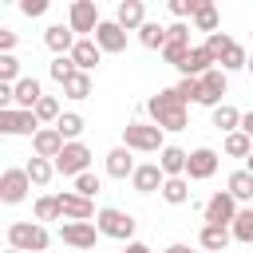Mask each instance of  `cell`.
I'll list each match as a JSON object with an SVG mask.
<instances>
[{"label": "cell", "mask_w": 253, "mask_h": 253, "mask_svg": "<svg viewBox=\"0 0 253 253\" xmlns=\"http://www.w3.org/2000/svg\"><path fill=\"white\" fill-rule=\"evenodd\" d=\"M146 115H150V123H154V126H162V130H186V123H190L186 99H182L174 87H166V91L150 95V99H146Z\"/></svg>", "instance_id": "1"}, {"label": "cell", "mask_w": 253, "mask_h": 253, "mask_svg": "<svg viewBox=\"0 0 253 253\" xmlns=\"http://www.w3.org/2000/svg\"><path fill=\"white\" fill-rule=\"evenodd\" d=\"M233 43H237L233 36H225V32H213V36H206V43H202V47H206V51L213 55V63H221V55H225V51H229Z\"/></svg>", "instance_id": "36"}, {"label": "cell", "mask_w": 253, "mask_h": 253, "mask_svg": "<svg viewBox=\"0 0 253 253\" xmlns=\"http://www.w3.org/2000/svg\"><path fill=\"white\" fill-rule=\"evenodd\" d=\"M40 119L36 111H0V134H32L36 138Z\"/></svg>", "instance_id": "13"}, {"label": "cell", "mask_w": 253, "mask_h": 253, "mask_svg": "<svg viewBox=\"0 0 253 253\" xmlns=\"http://www.w3.org/2000/svg\"><path fill=\"white\" fill-rule=\"evenodd\" d=\"M83 115H75V111H63L59 115V123H55V130L63 134V142H79V134H83Z\"/></svg>", "instance_id": "29"}, {"label": "cell", "mask_w": 253, "mask_h": 253, "mask_svg": "<svg viewBox=\"0 0 253 253\" xmlns=\"http://www.w3.org/2000/svg\"><path fill=\"white\" fill-rule=\"evenodd\" d=\"M63 95H67V99H87V95H91V75H87V71H75V75L63 83Z\"/></svg>", "instance_id": "38"}, {"label": "cell", "mask_w": 253, "mask_h": 253, "mask_svg": "<svg viewBox=\"0 0 253 253\" xmlns=\"http://www.w3.org/2000/svg\"><path fill=\"white\" fill-rule=\"evenodd\" d=\"M134 170H138V162H134V150H126V146H115V150H107V174L111 178H134Z\"/></svg>", "instance_id": "18"}, {"label": "cell", "mask_w": 253, "mask_h": 253, "mask_svg": "<svg viewBox=\"0 0 253 253\" xmlns=\"http://www.w3.org/2000/svg\"><path fill=\"white\" fill-rule=\"evenodd\" d=\"M43 43H47L55 55H71V47L79 43V36L71 32V24H51V28L43 32Z\"/></svg>", "instance_id": "19"}, {"label": "cell", "mask_w": 253, "mask_h": 253, "mask_svg": "<svg viewBox=\"0 0 253 253\" xmlns=\"http://www.w3.org/2000/svg\"><path fill=\"white\" fill-rule=\"evenodd\" d=\"M99 59H103V51H99L95 40H79V43L71 47V63H75L79 71H87V75H91V67H95Z\"/></svg>", "instance_id": "23"}, {"label": "cell", "mask_w": 253, "mask_h": 253, "mask_svg": "<svg viewBox=\"0 0 253 253\" xmlns=\"http://www.w3.org/2000/svg\"><path fill=\"white\" fill-rule=\"evenodd\" d=\"M47 245H51V233H47L40 221H12V225H8V249L43 253Z\"/></svg>", "instance_id": "3"}, {"label": "cell", "mask_w": 253, "mask_h": 253, "mask_svg": "<svg viewBox=\"0 0 253 253\" xmlns=\"http://www.w3.org/2000/svg\"><path fill=\"white\" fill-rule=\"evenodd\" d=\"M138 40H142V47H150V51H162V47H166V24H154V20H146V24H142V32H138Z\"/></svg>", "instance_id": "32"}, {"label": "cell", "mask_w": 253, "mask_h": 253, "mask_svg": "<svg viewBox=\"0 0 253 253\" xmlns=\"http://www.w3.org/2000/svg\"><path fill=\"white\" fill-rule=\"evenodd\" d=\"M198 4H202V0H170L166 8H170V16H174V20H182V24H186V16L194 20V12H198Z\"/></svg>", "instance_id": "42"}, {"label": "cell", "mask_w": 253, "mask_h": 253, "mask_svg": "<svg viewBox=\"0 0 253 253\" xmlns=\"http://www.w3.org/2000/svg\"><path fill=\"white\" fill-rule=\"evenodd\" d=\"M186 162H190V150L170 146V142H166V150L158 154V166H162L166 178H186Z\"/></svg>", "instance_id": "21"}, {"label": "cell", "mask_w": 253, "mask_h": 253, "mask_svg": "<svg viewBox=\"0 0 253 253\" xmlns=\"http://www.w3.org/2000/svg\"><path fill=\"white\" fill-rule=\"evenodd\" d=\"M8 253H20V249H8Z\"/></svg>", "instance_id": "53"}, {"label": "cell", "mask_w": 253, "mask_h": 253, "mask_svg": "<svg viewBox=\"0 0 253 253\" xmlns=\"http://www.w3.org/2000/svg\"><path fill=\"white\" fill-rule=\"evenodd\" d=\"M194 28L206 32V36L221 32V28H217V4H213V0H202V4H198V12H194Z\"/></svg>", "instance_id": "26"}, {"label": "cell", "mask_w": 253, "mask_h": 253, "mask_svg": "<svg viewBox=\"0 0 253 253\" xmlns=\"http://www.w3.org/2000/svg\"><path fill=\"white\" fill-rule=\"evenodd\" d=\"M221 150H225L229 158H249V154H253V138H249L245 130H233V134H225Z\"/></svg>", "instance_id": "30"}, {"label": "cell", "mask_w": 253, "mask_h": 253, "mask_svg": "<svg viewBox=\"0 0 253 253\" xmlns=\"http://www.w3.org/2000/svg\"><path fill=\"white\" fill-rule=\"evenodd\" d=\"M12 47H16V32L0 28V55H12Z\"/></svg>", "instance_id": "47"}, {"label": "cell", "mask_w": 253, "mask_h": 253, "mask_svg": "<svg viewBox=\"0 0 253 253\" xmlns=\"http://www.w3.org/2000/svg\"><path fill=\"white\" fill-rule=\"evenodd\" d=\"M198 83H202V99H198V103H202V107H210V111H213V107H221V95L229 91V75H225L221 67H213V71H206Z\"/></svg>", "instance_id": "12"}, {"label": "cell", "mask_w": 253, "mask_h": 253, "mask_svg": "<svg viewBox=\"0 0 253 253\" xmlns=\"http://www.w3.org/2000/svg\"><path fill=\"white\" fill-rule=\"evenodd\" d=\"M130 186L138 190V194H162V186H166V174H162V166L158 162H138V170H134V178H130Z\"/></svg>", "instance_id": "16"}, {"label": "cell", "mask_w": 253, "mask_h": 253, "mask_svg": "<svg viewBox=\"0 0 253 253\" xmlns=\"http://www.w3.org/2000/svg\"><path fill=\"white\" fill-rule=\"evenodd\" d=\"M20 59L16 55H0V83H20Z\"/></svg>", "instance_id": "41"}, {"label": "cell", "mask_w": 253, "mask_h": 253, "mask_svg": "<svg viewBox=\"0 0 253 253\" xmlns=\"http://www.w3.org/2000/svg\"><path fill=\"white\" fill-rule=\"evenodd\" d=\"M217 63H213V55L206 51V47H190V55H186V63L178 67L182 71V79H202L206 71H213Z\"/></svg>", "instance_id": "20"}, {"label": "cell", "mask_w": 253, "mask_h": 253, "mask_svg": "<svg viewBox=\"0 0 253 253\" xmlns=\"http://www.w3.org/2000/svg\"><path fill=\"white\" fill-rule=\"evenodd\" d=\"M213 126H217L221 134H233V130H241V111H237V107H229V103L213 107Z\"/></svg>", "instance_id": "27"}, {"label": "cell", "mask_w": 253, "mask_h": 253, "mask_svg": "<svg viewBox=\"0 0 253 253\" xmlns=\"http://www.w3.org/2000/svg\"><path fill=\"white\" fill-rule=\"evenodd\" d=\"M95 43H99V51H107V55H119V51H126V32L115 24V20H103L99 28H95V36H91Z\"/></svg>", "instance_id": "14"}, {"label": "cell", "mask_w": 253, "mask_h": 253, "mask_svg": "<svg viewBox=\"0 0 253 253\" xmlns=\"http://www.w3.org/2000/svg\"><path fill=\"white\" fill-rule=\"evenodd\" d=\"M87 166H91V146L87 142H67L63 154L55 158V174H63V178H79V174H87Z\"/></svg>", "instance_id": "6"}, {"label": "cell", "mask_w": 253, "mask_h": 253, "mask_svg": "<svg viewBox=\"0 0 253 253\" xmlns=\"http://www.w3.org/2000/svg\"><path fill=\"white\" fill-rule=\"evenodd\" d=\"M63 213H59V198L55 194H43V198H36V221L43 225V221H59Z\"/></svg>", "instance_id": "35"}, {"label": "cell", "mask_w": 253, "mask_h": 253, "mask_svg": "<svg viewBox=\"0 0 253 253\" xmlns=\"http://www.w3.org/2000/svg\"><path fill=\"white\" fill-rule=\"evenodd\" d=\"M237 198L229 194V190H217L206 206H202V217H206V225H233V217H237Z\"/></svg>", "instance_id": "8"}, {"label": "cell", "mask_w": 253, "mask_h": 253, "mask_svg": "<svg viewBox=\"0 0 253 253\" xmlns=\"http://www.w3.org/2000/svg\"><path fill=\"white\" fill-rule=\"evenodd\" d=\"M99 190H103V178H99V174H91V170H87V174H79V178H75V194L95 198Z\"/></svg>", "instance_id": "40"}, {"label": "cell", "mask_w": 253, "mask_h": 253, "mask_svg": "<svg viewBox=\"0 0 253 253\" xmlns=\"http://www.w3.org/2000/svg\"><path fill=\"white\" fill-rule=\"evenodd\" d=\"M166 253H194L190 245H182V241H174V245H166Z\"/></svg>", "instance_id": "50"}, {"label": "cell", "mask_w": 253, "mask_h": 253, "mask_svg": "<svg viewBox=\"0 0 253 253\" xmlns=\"http://www.w3.org/2000/svg\"><path fill=\"white\" fill-rule=\"evenodd\" d=\"M95 225H99V233L103 237H111V241H134V217L126 213V210H115V206H107V210H99V217H95Z\"/></svg>", "instance_id": "4"}, {"label": "cell", "mask_w": 253, "mask_h": 253, "mask_svg": "<svg viewBox=\"0 0 253 253\" xmlns=\"http://www.w3.org/2000/svg\"><path fill=\"white\" fill-rule=\"evenodd\" d=\"M63 146H67V142H63V134H59L55 126H40L36 138H32V154H36V158H51V162H55V158L63 154Z\"/></svg>", "instance_id": "15"}, {"label": "cell", "mask_w": 253, "mask_h": 253, "mask_svg": "<svg viewBox=\"0 0 253 253\" xmlns=\"http://www.w3.org/2000/svg\"><path fill=\"white\" fill-rule=\"evenodd\" d=\"M190 47H194V43H190ZM190 47H186V43H166V47H162V59H166L170 67H182L186 55H190Z\"/></svg>", "instance_id": "43"}, {"label": "cell", "mask_w": 253, "mask_h": 253, "mask_svg": "<svg viewBox=\"0 0 253 253\" xmlns=\"http://www.w3.org/2000/svg\"><path fill=\"white\" fill-rule=\"evenodd\" d=\"M217 67H221L225 75H229V71H241V67H249V51H245L241 43H233V47L221 55V63H217Z\"/></svg>", "instance_id": "37"}, {"label": "cell", "mask_w": 253, "mask_h": 253, "mask_svg": "<svg viewBox=\"0 0 253 253\" xmlns=\"http://www.w3.org/2000/svg\"><path fill=\"white\" fill-rule=\"evenodd\" d=\"M20 12L36 20V16H43V12H47V0H20Z\"/></svg>", "instance_id": "46"}, {"label": "cell", "mask_w": 253, "mask_h": 253, "mask_svg": "<svg viewBox=\"0 0 253 253\" xmlns=\"http://www.w3.org/2000/svg\"><path fill=\"white\" fill-rule=\"evenodd\" d=\"M241 130L253 138V111H245V115H241Z\"/></svg>", "instance_id": "48"}, {"label": "cell", "mask_w": 253, "mask_h": 253, "mask_svg": "<svg viewBox=\"0 0 253 253\" xmlns=\"http://www.w3.org/2000/svg\"><path fill=\"white\" fill-rule=\"evenodd\" d=\"M245 71H249V75H253V55H249V67H245Z\"/></svg>", "instance_id": "52"}, {"label": "cell", "mask_w": 253, "mask_h": 253, "mask_svg": "<svg viewBox=\"0 0 253 253\" xmlns=\"http://www.w3.org/2000/svg\"><path fill=\"white\" fill-rule=\"evenodd\" d=\"M162 198H166L170 206H182V202H190V178H166V186H162Z\"/></svg>", "instance_id": "33"}, {"label": "cell", "mask_w": 253, "mask_h": 253, "mask_svg": "<svg viewBox=\"0 0 253 253\" xmlns=\"http://www.w3.org/2000/svg\"><path fill=\"white\" fill-rule=\"evenodd\" d=\"M43 99V91H40V79H32V75H24L20 83H16V111H36V103Z\"/></svg>", "instance_id": "24"}, {"label": "cell", "mask_w": 253, "mask_h": 253, "mask_svg": "<svg viewBox=\"0 0 253 253\" xmlns=\"http://www.w3.org/2000/svg\"><path fill=\"white\" fill-rule=\"evenodd\" d=\"M166 130L154 126V123H126L123 126V146L126 150H138V154H162L166 150Z\"/></svg>", "instance_id": "2"}, {"label": "cell", "mask_w": 253, "mask_h": 253, "mask_svg": "<svg viewBox=\"0 0 253 253\" xmlns=\"http://www.w3.org/2000/svg\"><path fill=\"white\" fill-rule=\"evenodd\" d=\"M24 170H28V178H32V186H47V182L55 178V162H51V158H36V154H32Z\"/></svg>", "instance_id": "28"}, {"label": "cell", "mask_w": 253, "mask_h": 253, "mask_svg": "<svg viewBox=\"0 0 253 253\" xmlns=\"http://www.w3.org/2000/svg\"><path fill=\"white\" fill-rule=\"evenodd\" d=\"M115 24H119L123 32H142V24H146L142 0H123V4L115 8Z\"/></svg>", "instance_id": "17"}, {"label": "cell", "mask_w": 253, "mask_h": 253, "mask_svg": "<svg viewBox=\"0 0 253 253\" xmlns=\"http://www.w3.org/2000/svg\"><path fill=\"white\" fill-rule=\"evenodd\" d=\"M47 71H51V79H55V83H59V87H63V83H67V79H71V75H75V71H79V67H75V63H71V55H55V59H51V67H47Z\"/></svg>", "instance_id": "39"}, {"label": "cell", "mask_w": 253, "mask_h": 253, "mask_svg": "<svg viewBox=\"0 0 253 253\" xmlns=\"http://www.w3.org/2000/svg\"><path fill=\"white\" fill-rule=\"evenodd\" d=\"M28 190H32V178H28L24 166H8V170L0 174V202H4V206H20V202L28 198Z\"/></svg>", "instance_id": "7"}, {"label": "cell", "mask_w": 253, "mask_h": 253, "mask_svg": "<svg viewBox=\"0 0 253 253\" xmlns=\"http://www.w3.org/2000/svg\"><path fill=\"white\" fill-rule=\"evenodd\" d=\"M174 91H178L186 103H198V99H202V83H198V79H178Z\"/></svg>", "instance_id": "44"}, {"label": "cell", "mask_w": 253, "mask_h": 253, "mask_svg": "<svg viewBox=\"0 0 253 253\" xmlns=\"http://www.w3.org/2000/svg\"><path fill=\"white\" fill-rule=\"evenodd\" d=\"M67 24H71V32H75L79 40H91V36H95V28L103 24V20H99L95 0H75V4H71V12H67Z\"/></svg>", "instance_id": "9"}, {"label": "cell", "mask_w": 253, "mask_h": 253, "mask_svg": "<svg viewBox=\"0 0 253 253\" xmlns=\"http://www.w3.org/2000/svg\"><path fill=\"white\" fill-rule=\"evenodd\" d=\"M166 43H186V47H190V24L174 20V24L166 28Z\"/></svg>", "instance_id": "45"}, {"label": "cell", "mask_w": 253, "mask_h": 253, "mask_svg": "<svg viewBox=\"0 0 253 253\" xmlns=\"http://www.w3.org/2000/svg\"><path fill=\"white\" fill-rule=\"evenodd\" d=\"M225 190L237 198V206H241V202H253V174H249V170H233L229 182H225Z\"/></svg>", "instance_id": "25"}, {"label": "cell", "mask_w": 253, "mask_h": 253, "mask_svg": "<svg viewBox=\"0 0 253 253\" xmlns=\"http://www.w3.org/2000/svg\"><path fill=\"white\" fill-rule=\"evenodd\" d=\"M55 198H59L63 221H91V217H99V213H95V202L83 198V194H75V190H63V194H55Z\"/></svg>", "instance_id": "11"}, {"label": "cell", "mask_w": 253, "mask_h": 253, "mask_svg": "<svg viewBox=\"0 0 253 253\" xmlns=\"http://www.w3.org/2000/svg\"><path fill=\"white\" fill-rule=\"evenodd\" d=\"M229 229H233V241H245V245H253V206H241Z\"/></svg>", "instance_id": "31"}, {"label": "cell", "mask_w": 253, "mask_h": 253, "mask_svg": "<svg viewBox=\"0 0 253 253\" xmlns=\"http://www.w3.org/2000/svg\"><path fill=\"white\" fill-rule=\"evenodd\" d=\"M123 253H150V245H142V241H130Z\"/></svg>", "instance_id": "49"}, {"label": "cell", "mask_w": 253, "mask_h": 253, "mask_svg": "<svg viewBox=\"0 0 253 253\" xmlns=\"http://www.w3.org/2000/svg\"><path fill=\"white\" fill-rule=\"evenodd\" d=\"M245 170H249V174H253V154H249V158H245Z\"/></svg>", "instance_id": "51"}, {"label": "cell", "mask_w": 253, "mask_h": 253, "mask_svg": "<svg viewBox=\"0 0 253 253\" xmlns=\"http://www.w3.org/2000/svg\"><path fill=\"white\" fill-rule=\"evenodd\" d=\"M71 253H75V249H71Z\"/></svg>", "instance_id": "54"}, {"label": "cell", "mask_w": 253, "mask_h": 253, "mask_svg": "<svg viewBox=\"0 0 253 253\" xmlns=\"http://www.w3.org/2000/svg\"><path fill=\"white\" fill-rule=\"evenodd\" d=\"M103 233H99V225L95 221H63L59 225V241L67 245V249H75V253H87V249H95V241H99Z\"/></svg>", "instance_id": "5"}, {"label": "cell", "mask_w": 253, "mask_h": 253, "mask_svg": "<svg viewBox=\"0 0 253 253\" xmlns=\"http://www.w3.org/2000/svg\"><path fill=\"white\" fill-rule=\"evenodd\" d=\"M59 115H63V111H59V99H55V95H43V99L36 103V119H40V126H43V123H47V126H55V123H59Z\"/></svg>", "instance_id": "34"}, {"label": "cell", "mask_w": 253, "mask_h": 253, "mask_svg": "<svg viewBox=\"0 0 253 253\" xmlns=\"http://www.w3.org/2000/svg\"><path fill=\"white\" fill-rule=\"evenodd\" d=\"M217 162H221V154H217L213 146H198V150H190L186 178H190V182H206V178L217 174Z\"/></svg>", "instance_id": "10"}, {"label": "cell", "mask_w": 253, "mask_h": 253, "mask_svg": "<svg viewBox=\"0 0 253 253\" xmlns=\"http://www.w3.org/2000/svg\"><path fill=\"white\" fill-rule=\"evenodd\" d=\"M229 241H233V229L229 225H202V233H198V245L206 253H225Z\"/></svg>", "instance_id": "22"}]
</instances>
